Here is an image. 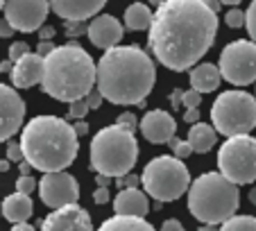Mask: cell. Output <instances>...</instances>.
<instances>
[{"mask_svg":"<svg viewBox=\"0 0 256 231\" xmlns=\"http://www.w3.org/2000/svg\"><path fill=\"white\" fill-rule=\"evenodd\" d=\"M54 48H57V46H52V41H41L39 48H36V54H39V57H48Z\"/></svg>","mask_w":256,"mask_h":231,"instance_id":"obj_37","label":"cell"},{"mask_svg":"<svg viewBox=\"0 0 256 231\" xmlns=\"http://www.w3.org/2000/svg\"><path fill=\"white\" fill-rule=\"evenodd\" d=\"M2 7H5V2H0V12H2Z\"/></svg>","mask_w":256,"mask_h":231,"instance_id":"obj_52","label":"cell"},{"mask_svg":"<svg viewBox=\"0 0 256 231\" xmlns=\"http://www.w3.org/2000/svg\"><path fill=\"white\" fill-rule=\"evenodd\" d=\"M218 168L234 186L256 182V138L254 136H234L220 145Z\"/></svg>","mask_w":256,"mask_h":231,"instance_id":"obj_9","label":"cell"},{"mask_svg":"<svg viewBox=\"0 0 256 231\" xmlns=\"http://www.w3.org/2000/svg\"><path fill=\"white\" fill-rule=\"evenodd\" d=\"M96 84V64L91 54L80 44L57 46L48 57H44L41 86L50 98L59 102L84 100Z\"/></svg>","mask_w":256,"mask_h":231,"instance_id":"obj_4","label":"cell"},{"mask_svg":"<svg viewBox=\"0 0 256 231\" xmlns=\"http://www.w3.org/2000/svg\"><path fill=\"white\" fill-rule=\"evenodd\" d=\"M161 231H184V224L179 220H166L161 224Z\"/></svg>","mask_w":256,"mask_h":231,"instance_id":"obj_40","label":"cell"},{"mask_svg":"<svg viewBox=\"0 0 256 231\" xmlns=\"http://www.w3.org/2000/svg\"><path fill=\"white\" fill-rule=\"evenodd\" d=\"M10 36H14V30L5 18H0V38H10Z\"/></svg>","mask_w":256,"mask_h":231,"instance_id":"obj_41","label":"cell"},{"mask_svg":"<svg viewBox=\"0 0 256 231\" xmlns=\"http://www.w3.org/2000/svg\"><path fill=\"white\" fill-rule=\"evenodd\" d=\"M30 170H32V168H30V166L23 161V164H20V174H23V177H28V172H30Z\"/></svg>","mask_w":256,"mask_h":231,"instance_id":"obj_49","label":"cell"},{"mask_svg":"<svg viewBox=\"0 0 256 231\" xmlns=\"http://www.w3.org/2000/svg\"><path fill=\"white\" fill-rule=\"evenodd\" d=\"M211 122L216 134L227 138L250 136L256 127V98L247 91H222L211 104Z\"/></svg>","mask_w":256,"mask_h":231,"instance_id":"obj_7","label":"cell"},{"mask_svg":"<svg viewBox=\"0 0 256 231\" xmlns=\"http://www.w3.org/2000/svg\"><path fill=\"white\" fill-rule=\"evenodd\" d=\"M168 145H170V150L174 152V159H179V161H184L186 156H190V154H193V150H190L188 140L170 138V140H168Z\"/></svg>","mask_w":256,"mask_h":231,"instance_id":"obj_26","label":"cell"},{"mask_svg":"<svg viewBox=\"0 0 256 231\" xmlns=\"http://www.w3.org/2000/svg\"><path fill=\"white\" fill-rule=\"evenodd\" d=\"M104 10V0H54L50 2V12L62 16L66 23H84L86 18H96Z\"/></svg>","mask_w":256,"mask_h":231,"instance_id":"obj_17","label":"cell"},{"mask_svg":"<svg viewBox=\"0 0 256 231\" xmlns=\"http://www.w3.org/2000/svg\"><path fill=\"white\" fill-rule=\"evenodd\" d=\"M220 70L213 64H198L195 68H190V88L202 93H211L220 86Z\"/></svg>","mask_w":256,"mask_h":231,"instance_id":"obj_21","label":"cell"},{"mask_svg":"<svg viewBox=\"0 0 256 231\" xmlns=\"http://www.w3.org/2000/svg\"><path fill=\"white\" fill-rule=\"evenodd\" d=\"M220 77L234 86H247L256 82V44L240 38L232 41L220 52Z\"/></svg>","mask_w":256,"mask_h":231,"instance_id":"obj_10","label":"cell"},{"mask_svg":"<svg viewBox=\"0 0 256 231\" xmlns=\"http://www.w3.org/2000/svg\"><path fill=\"white\" fill-rule=\"evenodd\" d=\"M98 231H156L145 218H125V216H114L104 220Z\"/></svg>","mask_w":256,"mask_h":231,"instance_id":"obj_23","label":"cell"},{"mask_svg":"<svg viewBox=\"0 0 256 231\" xmlns=\"http://www.w3.org/2000/svg\"><path fill=\"white\" fill-rule=\"evenodd\" d=\"M138 130L150 143H168L170 138H174L177 132V122L174 118L164 109H152L140 118Z\"/></svg>","mask_w":256,"mask_h":231,"instance_id":"obj_16","label":"cell"},{"mask_svg":"<svg viewBox=\"0 0 256 231\" xmlns=\"http://www.w3.org/2000/svg\"><path fill=\"white\" fill-rule=\"evenodd\" d=\"M39 36L44 38V41H50V38L54 36V30H52V28H41V30H39Z\"/></svg>","mask_w":256,"mask_h":231,"instance_id":"obj_44","label":"cell"},{"mask_svg":"<svg viewBox=\"0 0 256 231\" xmlns=\"http://www.w3.org/2000/svg\"><path fill=\"white\" fill-rule=\"evenodd\" d=\"M41 231H93L91 218L80 204L64 206L44 218Z\"/></svg>","mask_w":256,"mask_h":231,"instance_id":"obj_14","label":"cell"},{"mask_svg":"<svg viewBox=\"0 0 256 231\" xmlns=\"http://www.w3.org/2000/svg\"><path fill=\"white\" fill-rule=\"evenodd\" d=\"M96 184H98V188H106L112 184V179L104 177V174H96Z\"/></svg>","mask_w":256,"mask_h":231,"instance_id":"obj_45","label":"cell"},{"mask_svg":"<svg viewBox=\"0 0 256 231\" xmlns=\"http://www.w3.org/2000/svg\"><path fill=\"white\" fill-rule=\"evenodd\" d=\"M216 138H218V134H216V130H213L211 125H206V122H195L193 127H190V132H188V145H190V150L193 152H198V154H206L208 150L216 145Z\"/></svg>","mask_w":256,"mask_h":231,"instance_id":"obj_22","label":"cell"},{"mask_svg":"<svg viewBox=\"0 0 256 231\" xmlns=\"http://www.w3.org/2000/svg\"><path fill=\"white\" fill-rule=\"evenodd\" d=\"M116 125L134 134V130H136V127H138V120H136V116H134V114H130V111H125V114H120V116H118Z\"/></svg>","mask_w":256,"mask_h":231,"instance_id":"obj_31","label":"cell"},{"mask_svg":"<svg viewBox=\"0 0 256 231\" xmlns=\"http://www.w3.org/2000/svg\"><path fill=\"white\" fill-rule=\"evenodd\" d=\"M34 188H36V182H34L30 174H28V177H23V174H20V177L16 179V192H20V195H28V198H30V195L34 192Z\"/></svg>","mask_w":256,"mask_h":231,"instance_id":"obj_30","label":"cell"},{"mask_svg":"<svg viewBox=\"0 0 256 231\" xmlns=\"http://www.w3.org/2000/svg\"><path fill=\"white\" fill-rule=\"evenodd\" d=\"M179 100H182L184 109H198L200 102H202V96H200L198 91H193V88H188V91H182Z\"/></svg>","mask_w":256,"mask_h":231,"instance_id":"obj_29","label":"cell"},{"mask_svg":"<svg viewBox=\"0 0 256 231\" xmlns=\"http://www.w3.org/2000/svg\"><path fill=\"white\" fill-rule=\"evenodd\" d=\"M250 200H252V204H254V206H256V186L250 190Z\"/></svg>","mask_w":256,"mask_h":231,"instance_id":"obj_50","label":"cell"},{"mask_svg":"<svg viewBox=\"0 0 256 231\" xmlns=\"http://www.w3.org/2000/svg\"><path fill=\"white\" fill-rule=\"evenodd\" d=\"M23 161L34 170L64 172L80 152V140L72 125L57 116H36L20 132Z\"/></svg>","mask_w":256,"mask_h":231,"instance_id":"obj_3","label":"cell"},{"mask_svg":"<svg viewBox=\"0 0 256 231\" xmlns=\"http://www.w3.org/2000/svg\"><path fill=\"white\" fill-rule=\"evenodd\" d=\"M86 34L88 41H91L96 48L100 50H112L120 44L122 38V25L118 23L116 16L112 14H100L86 25Z\"/></svg>","mask_w":256,"mask_h":231,"instance_id":"obj_15","label":"cell"},{"mask_svg":"<svg viewBox=\"0 0 256 231\" xmlns=\"http://www.w3.org/2000/svg\"><path fill=\"white\" fill-rule=\"evenodd\" d=\"M184 120L190 122V125H195V122H200V111L198 109H186L184 114Z\"/></svg>","mask_w":256,"mask_h":231,"instance_id":"obj_43","label":"cell"},{"mask_svg":"<svg viewBox=\"0 0 256 231\" xmlns=\"http://www.w3.org/2000/svg\"><path fill=\"white\" fill-rule=\"evenodd\" d=\"M198 231H218V229H216V226H206V224H202Z\"/></svg>","mask_w":256,"mask_h":231,"instance_id":"obj_51","label":"cell"},{"mask_svg":"<svg viewBox=\"0 0 256 231\" xmlns=\"http://www.w3.org/2000/svg\"><path fill=\"white\" fill-rule=\"evenodd\" d=\"M30 52V46L25 44V41H16V44H12L10 46V62L14 64V62H18L23 54H28Z\"/></svg>","mask_w":256,"mask_h":231,"instance_id":"obj_32","label":"cell"},{"mask_svg":"<svg viewBox=\"0 0 256 231\" xmlns=\"http://www.w3.org/2000/svg\"><path fill=\"white\" fill-rule=\"evenodd\" d=\"M190 172L184 161L174 156H154L143 168L140 184L145 188V195H150L156 202H174L190 188Z\"/></svg>","mask_w":256,"mask_h":231,"instance_id":"obj_8","label":"cell"},{"mask_svg":"<svg viewBox=\"0 0 256 231\" xmlns=\"http://www.w3.org/2000/svg\"><path fill=\"white\" fill-rule=\"evenodd\" d=\"M254 98H256V96H254Z\"/></svg>","mask_w":256,"mask_h":231,"instance_id":"obj_53","label":"cell"},{"mask_svg":"<svg viewBox=\"0 0 256 231\" xmlns=\"http://www.w3.org/2000/svg\"><path fill=\"white\" fill-rule=\"evenodd\" d=\"M93 202L96 204H106L109 202V190H106V188H98V190L93 192Z\"/></svg>","mask_w":256,"mask_h":231,"instance_id":"obj_39","label":"cell"},{"mask_svg":"<svg viewBox=\"0 0 256 231\" xmlns=\"http://www.w3.org/2000/svg\"><path fill=\"white\" fill-rule=\"evenodd\" d=\"M23 159V152H20V145L16 140L7 143V161H20Z\"/></svg>","mask_w":256,"mask_h":231,"instance_id":"obj_36","label":"cell"},{"mask_svg":"<svg viewBox=\"0 0 256 231\" xmlns=\"http://www.w3.org/2000/svg\"><path fill=\"white\" fill-rule=\"evenodd\" d=\"M240 204L238 186L220 172H204L188 188V211L206 226H218L236 216Z\"/></svg>","mask_w":256,"mask_h":231,"instance_id":"obj_5","label":"cell"},{"mask_svg":"<svg viewBox=\"0 0 256 231\" xmlns=\"http://www.w3.org/2000/svg\"><path fill=\"white\" fill-rule=\"evenodd\" d=\"M156 82V66L138 46L106 50L96 66V91L112 104H143Z\"/></svg>","mask_w":256,"mask_h":231,"instance_id":"obj_2","label":"cell"},{"mask_svg":"<svg viewBox=\"0 0 256 231\" xmlns=\"http://www.w3.org/2000/svg\"><path fill=\"white\" fill-rule=\"evenodd\" d=\"M118 186H120V190H125V188H138V184H140V177H136V174H125V177H120L118 179Z\"/></svg>","mask_w":256,"mask_h":231,"instance_id":"obj_34","label":"cell"},{"mask_svg":"<svg viewBox=\"0 0 256 231\" xmlns=\"http://www.w3.org/2000/svg\"><path fill=\"white\" fill-rule=\"evenodd\" d=\"M125 28L132 32H140V30H148L152 25V10L143 2H134L125 10Z\"/></svg>","mask_w":256,"mask_h":231,"instance_id":"obj_24","label":"cell"},{"mask_svg":"<svg viewBox=\"0 0 256 231\" xmlns=\"http://www.w3.org/2000/svg\"><path fill=\"white\" fill-rule=\"evenodd\" d=\"M12 231H36L32 224H28V222H20V224H14L12 226Z\"/></svg>","mask_w":256,"mask_h":231,"instance_id":"obj_46","label":"cell"},{"mask_svg":"<svg viewBox=\"0 0 256 231\" xmlns=\"http://www.w3.org/2000/svg\"><path fill=\"white\" fill-rule=\"evenodd\" d=\"M218 34V14L204 0H166L152 12L150 50L161 66L184 72L211 50Z\"/></svg>","mask_w":256,"mask_h":231,"instance_id":"obj_1","label":"cell"},{"mask_svg":"<svg viewBox=\"0 0 256 231\" xmlns=\"http://www.w3.org/2000/svg\"><path fill=\"white\" fill-rule=\"evenodd\" d=\"M5 20L14 32H36L44 28L50 14V2L46 0H12L2 7Z\"/></svg>","mask_w":256,"mask_h":231,"instance_id":"obj_12","label":"cell"},{"mask_svg":"<svg viewBox=\"0 0 256 231\" xmlns=\"http://www.w3.org/2000/svg\"><path fill=\"white\" fill-rule=\"evenodd\" d=\"M84 102H86V106H88V111H96V109H100V106H102V102H104V100H102V96H100V93H98L96 91V88H93V91L91 93H88V96L86 98H84Z\"/></svg>","mask_w":256,"mask_h":231,"instance_id":"obj_35","label":"cell"},{"mask_svg":"<svg viewBox=\"0 0 256 231\" xmlns=\"http://www.w3.org/2000/svg\"><path fill=\"white\" fill-rule=\"evenodd\" d=\"M245 28H247V34L252 36V44H256V0L245 12Z\"/></svg>","mask_w":256,"mask_h":231,"instance_id":"obj_27","label":"cell"},{"mask_svg":"<svg viewBox=\"0 0 256 231\" xmlns=\"http://www.w3.org/2000/svg\"><path fill=\"white\" fill-rule=\"evenodd\" d=\"M12 68H14V64H12L10 59H7V62H0V75H2V72H12Z\"/></svg>","mask_w":256,"mask_h":231,"instance_id":"obj_47","label":"cell"},{"mask_svg":"<svg viewBox=\"0 0 256 231\" xmlns=\"http://www.w3.org/2000/svg\"><path fill=\"white\" fill-rule=\"evenodd\" d=\"M114 211H116V216H125V218H145L148 211H150V202H148V195L143 190L125 188L114 200Z\"/></svg>","mask_w":256,"mask_h":231,"instance_id":"obj_19","label":"cell"},{"mask_svg":"<svg viewBox=\"0 0 256 231\" xmlns=\"http://www.w3.org/2000/svg\"><path fill=\"white\" fill-rule=\"evenodd\" d=\"M86 114H88V106H86V102H84V100L72 102L70 109H68V116H70V118H78V120H82Z\"/></svg>","mask_w":256,"mask_h":231,"instance_id":"obj_33","label":"cell"},{"mask_svg":"<svg viewBox=\"0 0 256 231\" xmlns=\"http://www.w3.org/2000/svg\"><path fill=\"white\" fill-rule=\"evenodd\" d=\"M10 170V161L7 159H0V172H7Z\"/></svg>","mask_w":256,"mask_h":231,"instance_id":"obj_48","label":"cell"},{"mask_svg":"<svg viewBox=\"0 0 256 231\" xmlns=\"http://www.w3.org/2000/svg\"><path fill=\"white\" fill-rule=\"evenodd\" d=\"M224 23L229 25V28H242L245 25V12H240L238 7H232V10L224 14Z\"/></svg>","mask_w":256,"mask_h":231,"instance_id":"obj_28","label":"cell"},{"mask_svg":"<svg viewBox=\"0 0 256 231\" xmlns=\"http://www.w3.org/2000/svg\"><path fill=\"white\" fill-rule=\"evenodd\" d=\"M86 32V28H84L82 23H66V34L68 36H78V34Z\"/></svg>","mask_w":256,"mask_h":231,"instance_id":"obj_38","label":"cell"},{"mask_svg":"<svg viewBox=\"0 0 256 231\" xmlns=\"http://www.w3.org/2000/svg\"><path fill=\"white\" fill-rule=\"evenodd\" d=\"M91 170L109 179H120L132 172L138 159V140L132 132L118 125L102 127L91 140Z\"/></svg>","mask_w":256,"mask_h":231,"instance_id":"obj_6","label":"cell"},{"mask_svg":"<svg viewBox=\"0 0 256 231\" xmlns=\"http://www.w3.org/2000/svg\"><path fill=\"white\" fill-rule=\"evenodd\" d=\"M39 195L46 206L57 211V208L78 204L80 184H78V179L72 177V174H68L66 170H64V172H48V174H44L39 182Z\"/></svg>","mask_w":256,"mask_h":231,"instance_id":"obj_11","label":"cell"},{"mask_svg":"<svg viewBox=\"0 0 256 231\" xmlns=\"http://www.w3.org/2000/svg\"><path fill=\"white\" fill-rule=\"evenodd\" d=\"M25 118V102L18 91L0 84V143L20 132Z\"/></svg>","mask_w":256,"mask_h":231,"instance_id":"obj_13","label":"cell"},{"mask_svg":"<svg viewBox=\"0 0 256 231\" xmlns=\"http://www.w3.org/2000/svg\"><path fill=\"white\" fill-rule=\"evenodd\" d=\"M220 231H256L254 216H234L220 224Z\"/></svg>","mask_w":256,"mask_h":231,"instance_id":"obj_25","label":"cell"},{"mask_svg":"<svg viewBox=\"0 0 256 231\" xmlns=\"http://www.w3.org/2000/svg\"><path fill=\"white\" fill-rule=\"evenodd\" d=\"M72 132H75V136H78V138H80V136H86L88 134V125L84 120H78L75 125H72Z\"/></svg>","mask_w":256,"mask_h":231,"instance_id":"obj_42","label":"cell"},{"mask_svg":"<svg viewBox=\"0 0 256 231\" xmlns=\"http://www.w3.org/2000/svg\"><path fill=\"white\" fill-rule=\"evenodd\" d=\"M34 204L28 195H20V192H12L7 195L5 202L0 204V213L5 216V220H10L12 224H20V222H28V218L32 216Z\"/></svg>","mask_w":256,"mask_h":231,"instance_id":"obj_20","label":"cell"},{"mask_svg":"<svg viewBox=\"0 0 256 231\" xmlns=\"http://www.w3.org/2000/svg\"><path fill=\"white\" fill-rule=\"evenodd\" d=\"M10 77L14 88H32L44 77V57H39L36 52L23 54L18 62H14Z\"/></svg>","mask_w":256,"mask_h":231,"instance_id":"obj_18","label":"cell"}]
</instances>
